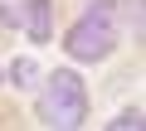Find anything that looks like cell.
<instances>
[{
	"label": "cell",
	"mask_w": 146,
	"mask_h": 131,
	"mask_svg": "<svg viewBox=\"0 0 146 131\" xmlns=\"http://www.w3.org/2000/svg\"><path fill=\"white\" fill-rule=\"evenodd\" d=\"M39 83H44V92H39V121L44 126H54V131L83 126V117H88V88H83L78 73L73 68H54Z\"/></svg>",
	"instance_id": "6da1fadb"
},
{
	"label": "cell",
	"mask_w": 146,
	"mask_h": 131,
	"mask_svg": "<svg viewBox=\"0 0 146 131\" xmlns=\"http://www.w3.org/2000/svg\"><path fill=\"white\" fill-rule=\"evenodd\" d=\"M107 126H112V131H141L146 121H141V107H127V112H117Z\"/></svg>",
	"instance_id": "8992f818"
},
{
	"label": "cell",
	"mask_w": 146,
	"mask_h": 131,
	"mask_svg": "<svg viewBox=\"0 0 146 131\" xmlns=\"http://www.w3.org/2000/svg\"><path fill=\"white\" fill-rule=\"evenodd\" d=\"M25 20V0H0V29H20Z\"/></svg>",
	"instance_id": "5b68a950"
},
{
	"label": "cell",
	"mask_w": 146,
	"mask_h": 131,
	"mask_svg": "<svg viewBox=\"0 0 146 131\" xmlns=\"http://www.w3.org/2000/svg\"><path fill=\"white\" fill-rule=\"evenodd\" d=\"M63 49L78 58V63H102V58L117 49V24H112V20H102V15H93V10H83L78 20L68 24Z\"/></svg>",
	"instance_id": "7a4b0ae2"
},
{
	"label": "cell",
	"mask_w": 146,
	"mask_h": 131,
	"mask_svg": "<svg viewBox=\"0 0 146 131\" xmlns=\"http://www.w3.org/2000/svg\"><path fill=\"white\" fill-rule=\"evenodd\" d=\"M39 78H44V73H39V63H34L29 53L10 63V88H15V92H29V88H39Z\"/></svg>",
	"instance_id": "277c9868"
},
{
	"label": "cell",
	"mask_w": 146,
	"mask_h": 131,
	"mask_svg": "<svg viewBox=\"0 0 146 131\" xmlns=\"http://www.w3.org/2000/svg\"><path fill=\"white\" fill-rule=\"evenodd\" d=\"M20 29H29V39L44 44V39L54 34V5H49V0H25V20H20Z\"/></svg>",
	"instance_id": "3957f363"
}]
</instances>
